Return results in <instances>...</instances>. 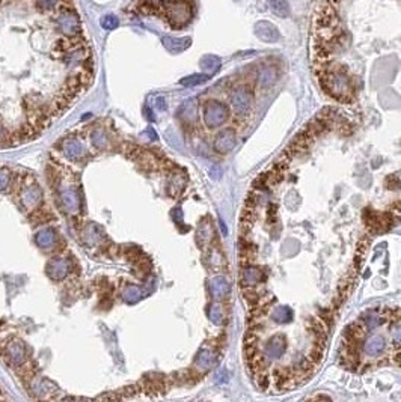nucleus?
Masks as SVG:
<instances>
[{"label": "nucleus", "instance_id": "aec40b11", "mask_svg": "<svg viewBox=\"0 0 401 402\" xmlns=\"http://www.w3.org/2000/svg\"><path fill=\"white\" fill-rule=\"evenodd\" d=\"M101 25H103L104 29H115V28L119 25V22H118L116 17H113V16H107V17H104V19L101 20Z\"/></svg>", "mask_w": 401, "mask_h": 402}, {"label": "nucleus", "instance_id": "7ed1b4c3", "mask_svg": "<svg viewBox=\"0 0 401 402\" xmlns=\"http://www.w3.org/2000/svg\"><path fill=\"white\" fill-rule=\"evenodd\" d=\"M203 116H204V122L207 127H212V128L221 127L228 121L230 109L225 103H222L219 100H209L204 104Z\"/></svg>", "mask_w": 401, "mask_h": 402}, {"label": "nucleus", "instance_id": "f3484780", "mask_svg": "<svg viewBox=\"0 0 401 402\" xmlns=\"http://www.w3.org/2000/svg\"><path fill=\"white\" fill-rule=\"evenodd\" d=\"M209 80V76H204V74H194V76H190V77H185L181 80V85L184 86H194V85H200Z\"/></svg>", "mask_w": 401, "mask_h": 402}, {"label": "nucleus", "instance_id": "423d86ee", "mask_svg": "<svg viewBox=\"0 0 401 402\" xmlns=\"http://www.w3.org/2000/svg\"><path fill=\"white\" fill-rule=\"evenodd\" d=\"M287 351V340L281 336V334H275L272 336L267 343L264 345V357L270 361L279 360Z\"/></svg>", "mask_w": 401, "mask_h": 402}, {"label": "nucleus", "instance_id": "f03ea898", "mask_svg": "<svg viewBox=\"0 0 401 402\" xmlns=\"http://www.w3.org/2000/svg\"><path fill=\"white\" fill-rule=\"evenodd\" d=\"M131 11L143 19H155L172 31H182L196 16V0H131Z\"/></svg>", "mask_w": 401, "mask_h": 402}, {"label": "nucleus", "instance_id": "2eb2a0df", "mask_svg": "<svg viewBox=\"0 0 401 402\" xmlns=\"http://www.w3.org/2000/svg\"><path fill=\"white\" fill-rule=\"evenodd\" d=\"M196 361H197L199 366H203V367H210V366L213 364V361H215V354H213L212 351H209V349H203V351L199 352Z\"/></svg>", "mask_w": 401, "mask_h": 402}, {"label": "nucleus", "instance_id": "a211bd4d", "mask_svg": "<svg viewBox=\"0 0 401 402\" xmlns=\"http://www.w3.org/2000/svg\"><path fill=\"white\" fill-rule=\"evenodd\" d=\"M37 243L41 246V247H46V246H50L55 243V234L53 231H44L41 232L38 237H37Z\"/></svg>", "mask_w": 401, "mask_h": 402}, {"label": "nucleus", "instance_id": "4468645a", "mask_svg": "<svg viewBox=\"0 0 401 402\" xmlns=\"http://www.w3.org/2000/svg\"><path fill=\"white\" fill-rule=\"evenodd\" d=\"M200 67H203L204 71H209V73H215L219 70L221 67V61L216 58V56H207L203 59V62H200Z\"/></svg>", "mask_w": 401, "mask_h": 402}, {"label": "nucleus", "instance_id": "20e7f679", "mask_svg": "<svg viewBox=\"0 0 401 402\" xmlns=\"http://www.w3.org/2000/svg\"><path fill=\"white\" fill-rule=\"evenodd\" d=\"M254 103V91L249 86H239L231 95V106L237 115H246Z\"/></svg>", "mask_w": 401, "mask_h": 402}, {"label": "nucleus", "instance_id": "39448f33", "mask_svg": "<svg viewBox=\"0 0 401 402\" xmlns=\"http://www.w3.org/2000/svg\"><path fill=\"white\" fill-rule=\"evenodd\" d=\"M387 349V342L381 334H371L365 339L363 345H362V351L365 355L372 357V358H378L381 357Z\"/></svg>", "mask_w": 401, "mask_h": 402}, {"label": "nucleus", "instance_id": "ddd939ff", "mask_svg": "<svg viewBox=\"0 0 401 402\" xmlns=\"http://www.w3.org/2000/svg\"><path fill=\"white\" fill-rule=\"evenodd\" d=\"M390 339L395 346L401 348V319H393L390 324Z\"/></svg>", "mask_w": 401, "mask_h": 402}, {"label": "nucleus", "instance_id": "9b49d317", "mask_svg": "<svg viewBox=\"0 0 401 402\" xmlns=\"http://www.w3.org/2000/svg\"><path fill=\"white\" fill-rule=\"evenodd\" d=\"M294 318V312L290 306H276L272 312V319L278 324H288Z\"/></svg>", "mask_w": 401, "mask_h": 402}, {"label": "nucleus", "instance_id": "6ab92c4d", "mask_svg": "<svg viewBox=\"0 0 401 402\" xmlns=\"http://www.w3.org/2000/svg\"><path fill=\"white\" fill-rule=\"evenodd\" d=\"M52 270H56L58 271L56 279H62L65 276V273H67V265H65V262L56 259V261L50 262V265H49V271H52Z\"/></svg>", "mask_w": 401, "mask_h": 402}, {"label": "nucleus", "instance_id": "dca6fc26", "mask_svg": "<svg viewBox=\"0 0 401 402\" xmlns=\"http://www.w3.org/2000/svg\"><path fill=\"white\" fill-rule=\"evenodd\" d=\"M209 316H210V319L215 322V324H221L222 321H224V309H222V306L221 304H212L210 307H209Z\"/></svg>", "mask_w": 401, "mask_h": 402}, {"label": "nucleus", "instance_id": "6e6552de", "mask_svg": "<svg viewBox=\"0 0 401 402\" xmlns=\"http://www.w3.org/2000/svg\"><path fill=\"white\" fill-rule=\"evenodd\" d=\"M264 274L263 270H260L258 267H254L251 264H246L242 271H240V282L242 285H245L246 288H252L257 286L261 280H263Z\"/></svg>", "mask_w": 401, "mask_h": 402}, {"label": "nucleus", "instance_id": "f257e3e1", "mask_svg": "<svg viewBox=\"0 0 401 402\" xmlns=\"http://www.w3.org/2000/svg\"><path fill=\"white\" fill-rule=\"evenodd\" d=\"M94 76L76 0H0V142L8 140L5 133L11 143L40 134Z\"/></svg>", "mask_w": 401, "mask_h": 402}, {"label": "nucleus", "instance_id": "9d476101", "mask_svg": "<svg viewBox=\"0 0 401 402\" xmlns=\"http://www.w3.org/2000/svg\"><path fill=\"white\" fill-rule=\"evenodd\" d=\"M209 289H210V292H212V295L215 298H225L230 294L231 286L227 282V279H224V277H215L213 280H210Z\"/></svg>", "mask_w": 401, "mask_h": 402}, {"label": "nucleus", "instance_id": "f8f14e48", "mask_svg": "<svg viewBox=\"0 0 401 402\" xmlns=\"http://www.w3.org/2000/svg\"><path fill=\"white\" fill-rule=\"evenodd\" d=\"M269 4L272 7V10L275 11L276 16L279 17H288L290 14V5L287 0H269Z\"/></svg>", "mask_w": 401, "mask_h": 402}, {"label": "nucleus", "instance_id": "0eeeda50", "mask_svg": "<svg viewBox=\"0 0 401 402\" xmlns=\"http://www.w3.org/2000/svg\"><path fill=\"white\" fill-rule=\"evenodd\" d=\"M236 142H237V134L233 128H225L222 130L218 136H216V140H215V149L218 152H230L234 146H236Z\"/></svg>", "mask_w": 401, "mask_h": 402}, {"label": "nucleus", "instance_id": "1a4fd4ad", "mask_svg": "<svg viewBox=\"0 0 401 402\" xmlns=\"http://www.w3.org/2000/svg\"><path fill=\"white\" fill-rule=\"evenodd\" d=\"M255 34L263 40V41H267V43H276L279 40V32L278 29L269 23V22H260L257 26H255Z\"/></svg>", "mask_w": 401, "mask_h": 402}]
</instances>
